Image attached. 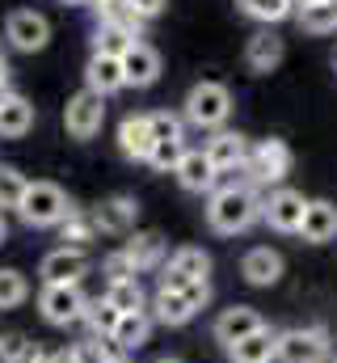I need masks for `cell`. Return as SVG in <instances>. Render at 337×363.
<instances>
[{
    "mask_svg": "<svg viewBox=\"0 0 337 363\" xmlns=\"http://www.w3.org/2000/svg\"><path fill=\"white\" fill-rule=\"evenodd\" d=\"M101 123H105V97H101V93L81 89L76 97H68V106H64V127H68L72 140H93V135L101 131Z\"/></svg>",
    "mask_w": 337,
    "mask_h": 363,
    "instance_id": "cell-7",
    "label": "cell"
},
{
    "mask_svg": "<svg viewBox=\"0 0 337 363\" xmlns=\"http://www.w3.org/2000/svg\"><path fill=\"white\" fill-rule=\"evenodd\" d=\"M148 127H152V140H156V144H161V140H185L181 118H177V114H168V110L148 114Z\"/></svg>",
    "mask_w": 337,
    "mask_h": 363,
    "instance_id": "cell-36",
    "label": "cell"
},
{
    "mask_svg": "<svg viewBox=\"0 0 337 363\" xmlns=\"http://www.w3.org/2000/svg\"><path fill=\"white\" fill-rule=\"evenodd\" d=\"M47 363H81V359H76V351H51Z\"/></svg>",
    "mask_w": 337,
    "mask_h": 363,
    "instance_id": "cell-44",
    "label": "cell"
},
{
    "mask_svg": "<svg viewBox=\"0 0 337 363\" xmlns=\"http://www.w3.org/2000/svg\"><path fill=\"white\" fill-rule=\"evenodd\" d=\"M194 279H211V258H207V250H198V245H181V250H173L168 262L161 267V287L181 291V287L194 283Z\"/></svg>",
    "mask_w": 337,
    "mask_h": 363,
    "instance_id": "cell-9",
    "label": "cell"
},
{
    "mask_svg": "<svg viewBox=\"0 0 337 363\" xmlns=\"http://www.w3.org/2000/svg\"><path fill=\"white\" fill-rule=\"evenodd\" d=\"M105 363H127V359H122V355H110V359H105Z\"/></svg>",
    "mask_w": 337,
    "mask_h": 363,
    "instance_id": "cell-47",
    "label": "cell"
},
{
    "mask_svg": "<svg viewBox=\"0 0 337 363\" xmlns=\"http://www.w3.org/2000/svg\"><path fill=\"white\" fill-rule=\"evenodd\" d=\"M72 351H76V359H81V363H105L110 355H114V351H110L101 338H93V334H88V338H81Z\"/></svg>",
    "mask_w": 337,
    "mask_h": 363,
    "instance_id": "cell-40",
    "label": "cell"
},
{
    "mask_svg": "<svg viewBox=\"0 0 337 363\" xmlns=\"http://www.w3.org/2000/svg\"><path fill=\"white\" fill-rule=\"evenodd\" d=\"M249 140L241 135V131H215L211 140H207V157H211V165L219 169V174H236V169H245V161H249Z\"/></svg>",
    "mask_w": 337,
    "mask_h": 363,
    "instance_id": "cell-12",
    "label": "cell"
},
{
    "mask_svg": "<svg viewBox=\"0 0 337 363\" xmlns=\"http://www.w3.org/2000/svg\"><path fill=\"white\" fill-rule=\"evenodd\" d=\"M8 241V220H4V211H0V245Z\"/></svg>",
    "mask_w": 337,
    "mask_h": 363,
    "instance_id": "cell-46",
    "label": "cell"
},
{
    "mask_svg": "<svg viewBox=\"0 0 337 363\" xmlns=\"http://www.w3.org/2000/svg\"><path fill=\"white\" fill-rule=\"evenodd\" d=\"M105 300H110L118 313H139V308H148V296H144L139 279H114V283H105Z\"/></svg>",
    "mask_w": 337,
    "mask_h": 363,
    "instance_id": "cell-29",
    "label": "cell"
},
{
    "mask_svg": "<svg viewBox=\"0 0 337 363\" xmlns=\"http://www.w3.org/2000/svg\"><path fill=\"white\" fill-rule=\"evenodd\" d=\"M122 77H127V85H135V89L156 85V77H161V55H156V47L131 43L127 55H122Z\"/></svg>",
    "mask_w": 337,
    "mask_h": 363,
    "instance_id": "cell-15",
    "label": "cell"
},
{
    "mask_svg": "<svg viewBox=\"0 0 337 363\" xmlns=\"http://www.w3.org/2000/svg\"><path fill=\"white\" fill-rule=\"evenodd\" d=\"M181 157H185V140H161V144L152 148L148 165H152V169H177Z\"/></svg>",
    "mask_w": 337,
    "mask_h": 363,
    "instance_id": "cell-37",
    "label": "cell"
},
{
    "mask_svg": "<svg viewBox=\"0 0 337 363\" xmlns=\"http://www.w3.org/2000/svg\"><path fill=\"white\" fill-rule=\"evenodd\" d=\"M144 21H152V17H161V9H165V0H127Z\"/></svg>",
    "mask_w": 337,
    "mask_h": 363,
    "instance_id": "cell-42",
    "label": "cell"
},
{
    "mask_svg": "<svg viewBox=\"0 0 337 363\" xmlns=\"http://www.w3.org/2000/svg\"><path fill=\"white\" fill-rule=\"evenodd\" d=\"M228 114H232V93L219 81H198L185 93V123H194L202 131H219L228 123Z\"/></svg>",
    "mask_w": 337,
    "mask_h": 363,
    "instance_id": "cell-3",
    "label": "cell"
},
{
    "mask_svg": "<svg viewBox=\"0 0 337 363\" xmlns=\"http://www.w3.org/2000/svg\"><path fill=\"white\" fill-rule=\"evenodd\" d=\"M228 351H232V363H274L278 359V334L261 325L257 334H249L245 342H236Z\"/></svg>",
    "mask_w": 337,
    "mask_h": 363,
    "instance_id": "cell-23",
    "label": "cell"
},
{
    "mask_svg": "<svg viewBox=\"0 0 337 363\" xmlns=\"http://www.w3.org/2000/svg\"><path fill=\"white\" fill-rule=\"evenodd\" d=\"M135 216H139V203L131 194H114V199H105V203L93 207V220H97L101 233H131Z\"/></svg>",
    "mask_w": 337,
    "mask_h": 363,
    "instance_id": "cell-19",
    "label": "cell"
},
{
    "mask_svg": "<svg viewBox=\"0 0 337 363\" xmlns=\"http://www.w3.org/2000/svg\"><path fill=\"white\" fill-rule=\"evenodd\" d=\"M30 296V283H25V274L21 271H0V308H17L21 300Z\"/></svg>",
    "mask_w": 337,
    "mask_h": 363,
    "instance_id": "cell-35",
    "label": "cell"
},
{
    "mask_svg": "<svg viewBox=\"0 0 337 363\" xmlns=\"http://www.w3.org/2000/svg\"><path fill=\"white\" fill-rule=\"evenodd\" d=\"M38 308H42V321H51V325H76V321H84L88 300H84L81 283H51V287H42Z\"/></svg>",
    "mask_w": 337,
    "mask_h": 363,
    "instance_id": "cell-6",
    "label": "cell"
},
{
    "mask_svg": "<svg viewBox=\"0 0 337 363\" xmlns=\"http://www.w3.org/2000/svg\"><path fill=\"white\" fill-rule=\"evenodd\" d=\"M181 296L190 300V308L198 313V308H207V300H211V279H194V283H185L181 287Z\"/></svg>",
    "mask_w": 337,
    "mask_h": 363,
    "instance_id": "cell-41",
    "label": "cell"
},
{
    "mask_svg": "<svg viewBox=\"0 0 337 363\" xmlns=\"http://www.w3.org/2000/svg\"><path fill=\"white\" fill-rule=\"evenodd\" d=\"M177 182L190 190V194H207V190H215V182H219V169L211 165V157L202 152V148H185V157L177 161Z\"/></svg>",
    "mask_w": 337,
    "mask_h": 363,
    "instance_id": "cell-14",
    "label": "cell"
},
{
    "mask_svg": "<svg viewBox=\"0 0 337 363\" xmlns=\"http://www.w3.org/2000/svg\"><path fill=\"white\" fill-rule=\"evenodd\" d=\"M4 38H8V47H17V51H42V47L51 43V21H47L42 13H34V9H17V13H8V21H4Z\"/></svg>",
    "mask_w": 337,
    "mask_h": 363,
    "instance_id": "cell-10",
    "label": "cell"
},
{
    "mask_svg": "<svg viewBox=\"0 0 337 363\" xmlns=\"http://www.w3.org/2000/svg\"><path fill=\"white\" fill-rule=\"evenodd\" d=\"M131 43H139L135 34H127V30H118V26H97L93 30V55H127V47Z\"/></svg>",
    "mask_w": 337,
    "mask_h": 363,
    "instance_id": "cell-31",
    "label": "cell"
},
{
    "mask_svg": "<svg viewBox=\"0 0 337 363\" xmlns=\"http://www.w3.org/2000/svg\"><path fill=\"white\" fill-rule=\"evenodd\" d=\"M118 148L127 161H148L156 140H152V127H148V114H127L118 123Z\"/></svg>",
    "mask_w": 337,
    "mask_h": 363,
    "instance_id": "cell-17",
    "label": "cell"
},
{
    "mask_svg": "<svg viewBox=\"0 0 337 363\" xmlns=\"http://www.w3.org/2000/svg\"><path fill=\"white\" fill-rule=\"evenodd\" d=\"M241 274H245V283H253V287H270V283L282 279V254L270 250V245H253L249 254L241 258Z\"/></svg>",
    "mask_w": 337,
    "mask_h": 363,
    "instance_id": "cell-18",
    "label": "cell"
},
{
    "mask_svg": "<svg viewBox=\"0 0 337 363\" xmlns=\"http://www.w3.org/2000/svg\"><path fill=\"white\" fill-rule=\"evenodd\" d=\"M265 321H261V313L249 308V304H232V308H224L219 317H215V338L224 342V347H236V342H245L249 334H257Z\"/></svg>",
    "mask_w": 337,
    "mask_h": 363,
    "instance_id": "cell-13",
    "label": "cell"
},
{
    "mask_svg": "<svg viewBox=\"0 0 337 363\" xmlns=\"http://www.w3.org/2000/svg\"><path fill=\"white\" fill-rule=\"evenodd\" d=\"M25 351H30L25 334H0V363H21Z\"/></svg>",
    "mask_w": 337,
    "mask_h": 363,
    "instance_id": "cell-39",
    "label": "cell"
},
{
    "mask_svg": "<svg viewBox=\"0 0 337 363\" xmlns=\"http://www.w3.org/2000/svg\"><path fill=\"white\" fill-rule=\"evenodd\" d=\"M101 274H105V283H114V279H139L135 262H131L122 250H114V254H105V258H101Z\"/></svg>",
    "mask_w": 337,
    "mask_h": 363,
    "instance_id": "cell-38",
    "label": "cell"
},
{
    "mask_svg": "<svg viewBox=\"0 0 337 363\" xmlns=\"http://www.w3.org/2000/svg\"><path fill=\"white\" fill-rule=\"evenodd\" d=\"M329 363H337V355H329Z\"/></svg>",
    "mask_w": 337,
    "mask_h": 363,
    "instance_id": "cell-51",
    "label": "cell"
},
{
    "mask_svg": "<svg viewBox=\"0 0 337 363\" xmlns=\"http://www.w3.org/2000/svg\"><path fill=\"white\" fill-rule=\"evenodd\" d=\"M38 274H42V287H51V283H81L88 274V254L72 250V245H59V250H51L38 262Z\"/></svg>",
    "mask_w": 337,
    "mask_h": 363,
    "instance_id": "cell-11",
    "label": "cell"
},
{
    "mask_svg": "<svg viewBox=\"0 0 337 363\" xmlns=\"http://www.w3.org/2000/svg\"><path fill=\"white\" fill-rule=\"evenodd\" d=\"M148 334H152V313L139 308V313H122V317H118L110 342H114L118 351H139V347L148 342Z\"/></svg>",
    "mask_w": 337,
    "mask_h": 363,
    "instance_id": "cell-22",
    "label": "cell"
},
{
    "mask_svg": "<svg viewBox=\"0 0 337 363\" xmlns=\"http://www.w3.org/2000/svg\"><path fill=\"white\" fill-rule=\"evenodd\" d=\"M241 13L261 21V26H274V21H287L295 13V0H236Z\"/></svg>",
    "mask_w": 337,
    "mask_h": 363,
    "instance_id": "cell-30",
    "label": "cell"
},
{
    "mask_svg": "<svg viewBox=\"0 0 337 363\" xmlns=\"http://www.w3.org/2000/svg\"><path fill=\"white\" fill-rule=\"evenodd\" d=\"M161 363H181V359H161Z\"/></svg>",
    "mask_w": 337,
    "mask_h": 363,
    "instance_id": "cell-50",
    "label": "cell"
},
{
    "mask_svg": "<svg viewBox=\"0 0 337 363\" xmlns=\"http://www.w3.org/2000/svg\"><path fill=\"white\" fill-rule=\"evenodd\" d=\"M47 359H51V355H47L38 342H30V351H25V359H21V363H47Z\"/></svg>",
    "mask_w": 337,
    "mask_h": 363,
    "instance_id": "cell-43",
    "label": "cell"
},
{
    "mask_svg": "<svg viewBox=\"0 0 337 363\" xmlns=\"http://www.w3.org/2000/svg\"><path fill=\"white\" fill-rule=\"evenodd\" d=\"M84 81H88V89L101 93V97L118 93L122 85H127V77H122V60H118V55H93L88 68H84Z\"/></svg>",
    "mask_w": 337,
    "mask_h": 363,
    "instance_id": "cell-20",
    "label": "cell"
},
{
    "mask_svg": "<svg viewBox=\"0 0 337 363\" xmlns=\"http://www.w3.org/2000/svg\"><path fill=\"white\" fill-rule=\"evenodd\" d=\"M253 220H261V194L245 186V182H232V186H219L211 190V203H207V224L224 237L232 233H245Z\"/></svg>",
    "mask_w": 337,
    "mask_h": 363,
    "instance_id": "cell-1",
    "label": "cell"
},
{
    "mask_svg": "<svg viewBox=\"0 0 337 363\" xmlns=\"http://www.w3.org/2000/svg\"><path fill=\"white\" fill-rule=\"evenodd\" d=\"M122 254L135 262V271H152V267L165 262V237H161V233H135V237L122 245Z\"/></svg>",
    "mask_w": 337,
    "mask_h": 363,
    "instance_id": "cell-25",
    "label": "cell"
},
{
    "mask_svg": "<svg viewBox=\"0 0 337 363\" xmlns=\"http://www.w3.org/2000/svg\"><path fill=\"white\" fill-rule=\"evenodd\" d=\"M59 228H64V241H68L72 250H84V245L101 233V228H97V220H93V211H76V207H72V216H68Z\"/></svg>",
    "mask_w": 337,
    "mask_h": 363,
    "instance_id": "cell-33",
    "label": "cell"
},
{
    "mask_svg": "<svg viewBox=\"0 0 337 363\" xmlns=\"http://www.w3.org/2000/svg\"><path fill=\"white\" fill-rule=\"evenodd\" d=\"M287 169H291V148L282 140H261L249 148V161L236 174H245V186L257 190V186H278L287 178Z\"/></svg>",
    "mask_w": 337,
    "mask_h": 363,
    "instance_id": "cell-4",
    "label": "cell"
},
{
    "mask_svg": "<svg viewBox=\"0 0 337 363\" xmlns=\"http://www.w3.org/2000/svg\"><path fill=\"white\" fill-rule=\"evenodd\" d=\"M304 211H308V199L299 190H291V186H278V190H270L261 199V220L270 228H278V233H299Z\"/></svg>",
    "mask_w": 337,
    "mask_h": 363,
    "instance_id": "cell-8",
    "label": "cell"
},
{
    "mask_svg": "<svg viewBox=\"0 0 337 363\" xmlns=\"http://www.w3.org/2000/svg\"><path fill=\"white\" fill-rule=\"evenodd\" d=\"M148 313H152V321H161V325H185V321L194 317L190 300H185L181 291H168V287H156V296H152Z\"/></svg>",
    "mask_w": 337,
    "mask_h": 363,
    "instance_id": "cell-24",
    "label": "cell"
},
{
    "mask_svg": "<svg viewBox=\"0 0 337 363\" xmlns=\"http://www.w3.org/2000/svg\"><path fill=\"white\" fill-rule=\"evenodd\" d=\"M299 30L308 34H333L337 30V0H316V4H299L295 9Z\"/></svg>",
    "mask_w": 337,
    "mask_h": 363,
    "instance_id": "cell-27",
    "label": "cell"
},
{
    "mask_svg": "<svg viewBox=\"0 0 337 363\" xmlns=\"http://www.w3.org/2000/svg\"><path fill=\"white\" fill-rule=\"evenodd\" d=\"M299 237L308 245H325L337 237V203L329 199H308V211H304V224H299Z\"/></svg>",
    "mask_w": 337,
    "mask_h": 363,
    "instance_id": "cell-16",
    "label": "cell"
},
{
    "mask_svg": "<svg viewBox=\"0 0 337 363\" xmlns=\"http://www.w3.org/2000/svg\"><path fill=\"white\" fill-rule=\"evenodd\" d=\"M30 127H34V106L21 93H13L8 101H0V135L4 140H21Z\"/></svg>",
    "mask_w": 337,
    "mask_h": 363,
    "instance_id": "cell-26",
    "label": "cell"
},
{
    "mask_svg": "<svg viewBox=\"0 0 337 363\" xmlns=\"http://www.w3.org/2000/svg\"><path fill=\"white\" fill-rule=\"evenodd\" d=\"M333 342L321 325H299L278 334V359L282 363H329Z\"/></svg>",
    "mask_w": 337,
    "mask_h": 363,
    "instance_id": "cell-5",
    "label": "cell"
},
{
    "mask_svg": "<svg viewBox=\"0 0 337 363\" xmlns=\"http://www.w3.org/2000/svg\"><path fill=\"white\" fill-rule=\"evenodd\" d=\"M118 317H122V313H118L105 296H101V300H88V308H84V321H88V334H93V338H110L114 325H118Z\"/></svg>",
    "mask_w": 337,
    "mask_h": 363,
    "instance_id": "cell-32",
    "label": "cell"
},
{
    "mask_svg": "<svg viewBox=\"0 0 337 363\" xmlns=\"http://www.w3.org/2000/svg\"><path fill=\"white\" fill-rule=\"evenodd\" d=\"M93 9H97L101 26H118V30H127V34H135V38H139V30H144V17H139V13H135L127 0H97Z\"/></svg>",
    "mask_w": 337,
    "mask_h": 363,
    "instance_id": "cell-28",
    "label": "cell"
},
{
    "mask_svg": "<svg viewBox=\"0 0 337 363\" xmlns=\"http://www.w3.org/2000/svg\"><path fill=\"white\" fill-rule=\"evenodd\" d=\"M245 64H249L253 72H274L278 64H282V38L265 26V30H257L249 38V47H245Z\"/></svg>",
    "mask_w": 337,
    "mask_h": 363,
    "instance_id": "cell-21",
    "label": "cell"
},
{
    "mask_svg": "<svg viewBox=\"0 0 337 363\" xmlns=\"http://www.w3.org/2000/svg\"><path fill=\"white\" fill-rule=\"evenodd\" d=\"M17 216H21L30 228H51V224H64V220L72 216V199H68L55 182H30L21 207H17Z\"/></svg>",
    "mask_w": 337,
    "mask_h": 363,
    "instance_id": "cell-2",
    "label": "cell"
},
{
    "mask_svg": "<svg viewBox=\"0 0 337 363\" xmlns=\"http://www.w3.org/2000/svg\"><path fill=\"white\" fill-rule=\"evenodd\" d=\"M25 186H30V182L21 178L13 165H0V211H8V207L17 211L21 199H25Z\"/></svg>",
    "mask_w": 337,
    "mask_h": 363,
    "instance_id": "cell-34",
    "label": "cell"
},
{
    "mask_svg": "<svg viewBox=\"0 0 337 363\" xmlns=\"http://www.w3.org/2000/svg\"><path fill=\"white\" fill-rule=\"evenodd\" d=\"M64 4H84V0H64Z\"/></svg>",
    "mask_w": 337,
    "mask_h": 363,
    "instance_id": "cell-49",
    "label": "cell"
},
{
    "mask_svg": "<svg viewBox=\"0 0 337 363\" xmlns=\"http://www.w3.org/2000/svg\"><path fill=\"white\" fill-rule=\"evenodd\" d=\"M299 4H316V0H295V9H299Z\"/></svg>",
    "mask_w": 337,
    "mask_h": 363,
    "instance_id": "cell-48",
    "label": "cell"
},
{
    "mask_svg": "<svg viewBox=\"0 0 337 363\" xmlns=\"http://www.w3.org/2000/svg\"><path fill=\"white\" fill-rule=\"evenodd\" d=\"M13 97V89H8V77H0V101H8Z\"/></svg>",
    "mask_w": 337,
    "mask_h": 363,
    "instance_id": "cell-45",
    "label": "cell"
}]
</instances>
